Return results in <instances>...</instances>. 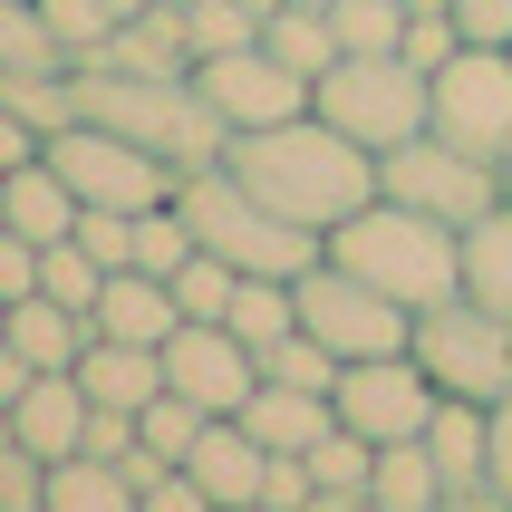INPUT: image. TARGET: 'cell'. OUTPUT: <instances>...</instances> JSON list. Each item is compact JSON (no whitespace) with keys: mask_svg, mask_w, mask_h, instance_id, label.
Returning a JSON list of instances; mask_svg holds the SVG:
<instances>
[{"mask_svg":"<svg viewBox=\"0 0 512 512\" xmlns=\"http://www.w3.org/2000/svg\"><path fill=\"white\" fill-rule=\"evenodd\" d=\"M87 68H126V78H194V29H184V0H155L136 20L107 29V49Z\"/></svg>","mask_w":512,"mask_h":512,"instance_id":"cell-15","label":"cell"},{"mask_svg":"<svg viewBox=\"0 0 512 512\" xmlns=\"http://www.w3.org/2000/svg\"><path fill=\"white\" fill-rule=\"evenodd\" d=\"M368 474H377V445H368V435L329 426V435L310 445V484H319V493H339V503H358V493H368Z\"/></svg>","mask_w":512,"mask_h":512,"instance_id":"cell-28","label":"cell"},{"mask_svg":"<svg viewBox=\"0 0 512 512\" xmlns=\"http://www.w3.org/2000/svg\"><path fill=\"white\" fill-rule=\"evenodd\" d=\"M435 512H512L503 484H455V493H435Z\"/></svg>","mask_w":512,"mask_h":512,"instance_id":"cell-42","label":"cell"},{"mask_svg":"<svg viewBox=\"0 0 512 512\" xmlns=\"http://www.w3.org/2000/svg\"><path fill=\"white\" fill-rule=\"evenodd\" d=\"M464 29V49H512V0H445Z\"/></svg>","mask_w":512,"mask_h":512,"instance_id":"cell-40","label":"cell"},{"mask_svg":"<svg viewBox=\"0 0 512 512\" xmlns=\"http://www.w3.org/2000/svg\"><path fill=\"white\" fill-rule=\"evenodd\" d=\"M194 87H203V107L223 116L232 136H242V126H281V116L310 107V78H300V68H281L261 39H252V49H213V58H194Z\"/></svg>","mask_w":512,"mask_h":512,"instance_id":"cell-13","label":"cell"},{"mask_svg":"<svg viewBox=\"0 0 512 512\" xmlns=\"http://www.w3.org/2000/svg\"><path fill=\"white\" fill-rule=\"evenodd\" d=\"M0 319H10V300H0Z\"/></svg>","mask_w":512,"mask_h":512,"instance_id":"cell-52","label":"cell"},{"mask_svg":"<svg viewBox=\"0 0 512 512\" xmlns=\"http://www.w3.org/2000/svg\"><path fill=\"white\" fill-rule=\"evenodd\" d=\"M232 290H242V271H232L223 252H203V242H194V261L174 271V310H184V319H223Z\"/></svg>","mask_w":512,"mask_h":512,"instance_id":"cell-31","label":"cell"},{"mask_svg":"<svg viewBox=\"0 0 512 512\" xmlns=\"http://www.w3.org/2000/svg\"><path fill=\"white\" fill-rule=\"evenodd\" d=\"M223 512H271V503H223Z\"/></svg>","mask_w":512,"mask_h":512,"instance_id":"cell-49","label":"cell"},{"mask_svg":"<svg viewBox=\"0 0 512 512\" xmlns=\"http://www.w3.org/2000/svg\"><path fill=\"white\" fill-rule=\"evenodd\" d=\"M107 10H116V20H136V10H155V0H107Z\"/></svg>","mask_w":512,"mask_h":512,"instance_id":"cell-46","label":"cell"},{"mask_svg":"<svg viewBox=\"0 0 512 512\" xmlns=\"http://www.w3.org/2000/svg\"><path fill=\"white\" fill-rule=\"evenodd\" d=\"M49 512H136V474L126 464H97V455H68L49 464V493H39Z\"/></svg>","mask_w":512,"mask_h":512,"instance_id":"cell-25","label":"cell"},{"mask_svg":"<svg viewBox=\"0 0 512 512\" xmlns=\"http://www.w3.org/2000/svg\"><path fill=\"white\" fill-rule=\"evenodd\" d=\"M29 155H39V126H20V116L0 107V174H10V165H29Z\"/></svg>","mask_w":512,"mask_h":512,"instance_id":"cell-43","label":"cell"},{"mask_svg":"<svg viewBox=\"0 0 512 512\" xmlns=\"http://www.w3.org/2000/svg\"><path fill=\"white\" fill-rule=\"evenodd\" d=\"M174 203H184L194 242H203V252H223L232 271L300 281V271L319 261V232H310V223H290V213H271V203H261L232 165H194L184 184H174Z\"/></svg>","mask_w":512,"mask_h":512,"instance_id":"cell-4","label":"cell"},{"mask_svg":"<svg viewBox=\"0 0 512 512\" xmlns=\"http://www.w3.org/2000/svg\"><path fill=\"white\" fill-rule=\"evenodd\" d=\"M10 445H29L39 464H68L87 445V387L68 368H39L20 397H10Z\"/></svg>","mask_w":512,"mask_h":512,"instance_id":"cell-14","label":"cell"},{"mask_svg":"<svg viewBox=\"0 0 512 512\" xmlns=\"http://www.w3.org/2000/svg\"><path fill=\"white\" fill-rule=\"evenodd\" d=\"M87 387V406H116V416H145L165 397V348H136V339H87V358L68 368Z\"/></svg>","mask_w":512,"mask_h":512,"instance_id":"cell-17","label":"cell"},{"mask_svg":"<svg viewBox=\"0 0 512 512\" xmlns=\"http://www.w3.org/2000/svg\"><path fill=\"white\" fill-rule=\"evenodd\" d=\"M435 377L416 368V348H387V358H348L339 387H329V416L348 435H368V445H406V435H426L435 416Z\"/></svg>","mask_w":512,"mask_h":512,"instance_id":"cell-10","label":"cell"},{"mask_svg":"<svg viewBox=\"0 0 512 512\" xmlns=\"http://www.w3.org/2000/svg\"><path fill=\"white\" fill-rule=\"evenodd\" d=\"M39 20H49V39H58V58H68V68H87V58L107 49V29H116V10H107V0H39Z\"/></svg>","mask_w":512,"mask_h":512,"instance_id":"cell-30","label":"cell"},{"mask_svg":"<svg viewBox=\"0 0 512 512\" xmlns=\"http://www.w3.org/2000/svg\"><path fill=\"white\" fill-rule=\"evenodd\" d=\"M0 445H10V406H0Z\"/></svg>","mask_w":512,"mask_h":512,"instance_id":"cell-51","label":"cell"},{"mask_svg":"<svg viewBox=\"0 0 512 512\" xmlns=\"http://www.w3.org/2000/svg\"><path fill=\"white\" fill-rule=\"evenodd\" d=\"M252 387H261V358L232 339L223 319H174V339H165V397L203 406V416H242Z\"/></svg>","mask_w":512,"mask_h":512,"instance_id":"cell-12","label":"cell"},{"mask_svg":"<svg viewBox=\"0 0 512 512\" xmlns=\"http://www.w3.org/2000/svg\"><path fill=\"white\" fill-rule=\"evenodd\" d=\"M97 339H136V348H165L174 339V281H155V271H107V290H97Z\"/></svg>","mask_w":512,"mask_h":512,"instance_id":"cell-19","label":"cell"},{"mask_svg":"<svg viewBox=\"0 0 512 512\" xmlns=\"http://www.w3.org/2000/svg\"><path fill=\"white\" fill-rule=\"evenodd\" d=\"M49 165L68 174V194H78V203H116V213L174 203V184H184L165 155H145L136 136H116V126H97V116L58 126V136H49Z\"/></svg>","mask_w":512,"mask_h":512,"instance_id":"cell-9","label":"cell"},{"mask_svg":"<svg viewBox=\"0 0 512 512\" xmlns=\"http://www.w3.org/2000/svg\"><path fill=\"white\" fill-rule=\"evenodd\" d=\"M39 290H49V300H68V310H97V290H107V261H97L78 232H68V242H49V252H39Z\"/></svg>","mask_w":512,"mask_h":512,"instance_id":"cell-29","label":"cell"},{"mask_svg":"<svg viewBox=\"0 0 512 512\" xmlns=\"http://www.w3.org/2000/svg\"><path fill=\"white\" fill-rule=\"evenodd\" d=\"M435 136H455L464 155L512 165V49H455L435 68Z\"/></svg>","mask_w":512,"mask_h":512,"instance_id":"cell-11","label":"cell"},{"mask_svg":"<svg viewBox=\"0 0 512 512\" xmlns=\"http://www.w3.org/2000/svg\"><path fill=\"white\" fill-rule=\"evenodd\" d=\"M464 300L512 319V194L493 203L484 223H464Z\"/></svg>","mask_w":512,"mask_h":512,"instance_id":"cell-24","label":"cell"},{"mask_svg":"<svg viewBox=\"0 0 512 512\" xmlns=\"http://www.w3.org/2000/svg\"><path fill=\"white\" fill-rule=\"evenodd\" d=\"M0 68H68L39 20V0H0Z\"/></svg>","mask_w":512,"mask_h":512,"instance_id":"cell-34","label":"cell"},{"mask_svg":"<svg viewBox=\"0 0 512 512\" xmlns=\"http://www.w3.org/2000/svg\"><path fill=\"white\" fill-rule=\"evenodd\" d=\"M49 493V464L29 455V445H0V512H29Z\"/></svg>","mask_w":512,"mask_h":512,"instance_id":"cell-39","label":"cell"},{"mask_svg":"<svg viewBox=\"0 0 512 512\" xmlns=\"http://www.w3.org/2000/svg\"><path fill=\"white\" fill-rule=\"evenodd\" d=\"M29 290H39V242L0 232V300H29Z\"/></svg>","mask_w":512,"mask_h":512,"instance_id":"cell-41","label":"cell"},{"mask_svg":"<svg viewBox=\"0 0 512 512\" xmlns=\"http://www.w3.org/2000/svg\"><path fill=\"white\" fill-rule=\"evenodd\" d=\"M184 474H194L213 503H261V474H271V445H261L242 416H213V426L194 435V455H184Z\"/></svg>","mask_w":512,"mask_h":512,"instance_id":"cell-18","label":"cell"},{"mask_svg":"<svg viewBox=\"0 0 512 512\" xmlns=\"http://www.w3.org/2000/svg\"><path fill=\"white\" fill-rule=\"evenodd\" d=\"M29 377H39V368H29V358H20V348H10V339H0V406H10V397H20V387H29Z\"/></svg>","mask_w":512,"mask_h":512,"instance_id":"cell-45","label":"cell"},{"mask_svg":"<svg viewBox=\"0 0 512 512\" xmlns=\"http://www.w3.org/2000/svg\"><path fill=\"white\" fill-rule=\"evenodd\" d=\"M136 512H223V503H213L184 464H165V474H145V484H136Z\"/></svg>","mask_w":512,"mask_h":512,"instance_id":"cell-38","label":"cell"},{"mask_svg":"<svg viewBox=\"0 0 512 512\" xmlns=\"http://www.w3.org/2000/svg\"><path fill=\"white\" fill-rule=\"evenodd\" d=\"M329 29H339V58L348 49H397L406 39V0H329Z\"/></svg>","mask_w":512,"mask_h":512,"instance_id":"cell-32","label":"cell"},{"mask_svg":"<svg viewBox=\"0 0 512 512\" xmlns=\"http://www.w3.org/2000/svg\"><path fill=\"white\" fill-rule=\"evenodd\" d=\"M184 29H194V58L252 49V39H261V10H242V0H184Z\"/></svg>","mask_w":512,"mask_h":512,"instance_id":"cell-36","label":"cell"},{"mask_svg":"<svg viewBox=\"0 0 512 512\" xmlns=\"http://www.w3.org/2000/svg\"><path fill=\"white\" fill-rule=\"evenodd\" d=\"M223 165L252 184L271 213H290V223H310L319 242L358 213V203L377 194V155L358 136H339L319 107L281 116V126H242V136L223 145Z\"/></svg>","mask_w":512,"mask_h":512,"instance_id":"cell-1","label":"cell"},{"mask_svg":"<svg viewBox=\"0 0 512 512\" xmlns=\"http://www.w3.org/2000/svg\"><path fill=\"white\" fill-rule=\"evenodd\" d=\"M223 329L252 348V358H261V348H281L290 329H300V300H290V281H261V271H242V290H232Z\"/></svg>","mask_w":512,"mask_h":512,"instance_id":"cell-26","label":"cell"},{"mask_svg":"<svg viewBox=\"0 0 512 512\" xmlns=\"http://www.w3.org/2000/svg\"><path fill=\"white\" fill-rule=\"evenodd\" d=\"M445 474H435L426 435H406V445H377V474H368V503H397V512H435Z\"/></svg>","mask_w":512,"mask_h":512,"instance_id":"cell-27","label":"cell"},{"mask_svg":"<svg viewBox=\"0 0 512 512\" xmlns=\"http://www.w3.org/2000/svg\"><path fill=\"white\" fill-rule=\"evenodd\" d=\"M261 49L281 58V68H300V78H329L339 68V29H329V0H281L271 20H261Z\"/></svg>","mask_w":512,"mask_h":512,"instance_id":"cell-23","label":"cell"},{"mask_svg":"<svg viewBox=\"0 0 512 512\" xmlns=\"http://www.w3.org/2000/svg\"><path fill=\"white\" fill-rule=\"evenodd\" d=\"M319 252L339 271H358V281H377L387 300H406V310H435V300L464 290V232L416 213V203H397V194H368Z\"/></svg>","mask_w":512,"mask_h":512,"instance_id":"cell-2","label":"cell"},{"mask_svg":"<svg viewBox=\"0 0 512 512\" xmlns=\"http://www.w3.org/2000/svg\"><path fill=\"white\" fill-rule=\"evenodd\" d=\"M78 213H87V203L68 194V174L49 165V145H39L29 165L0 174V232H20V242H39V252H49V242H68V232H78Z\"/></svg>","mask_w":512,"mask_h":512,"instance_id":"cell-16","label":"cell"},{"mask_svg":"<svg viewBox=\"0 0 512 512\" xmlns=\"http://www.w3.org/2000/svg\"><path fill=\"white\" fill-rule=\"evenodd\" d=\"M78 116L116 126V136H136L145 155H165L174 174L194 165H223L232 126L203 107L194 78H126V68H78Z\"/></svg>","mask_w":512,"mask_h":512,"instance_id":"cell-3","label":"cell"},{"mask_svg":"<svg viewBox=\"0 0 512 512\" xmlns=\"http://www.w3.org/2000/svg\"><path fill=\"white\" fill-rule=\"evenodd\" d=\"M203 426H213L203 406H184V397H155V406L136 416V445H145L155 464H184V455H194V435H203Z\"/></svg>","mask_w":512,"mask_h":512,"instance_id":"cell-33","label":"cell"},{"mask_svg":"<svg viewBox=\"0 0 512 512\" xmlns=\"http://www.w3.org/2000/svg\"><path fill=\"white\" fill-rule=\"evenodd\" d=\"M406 10H445V0H406Z\"/></svg>","mask_w":512,"mask_h":512,"instance_id":"cell-50","label":"cell"},{"mask_svg":"<svg viewBox=\"0 0 512 512\" xmlns=\"http://www.w3.org/2000/svg\"><path fill=\"white\" fill-rule=\"evenodd\" d=\"M426 455H435V474H445V493L455 484H493V406L445 397L426 416Z\"/></svg>","mask_w":512,"mask_h":512,"instance_id":"cell-21","label":"cell"},{"mask_svg":"<svg viewBox=\"0 0 512 512\" xmlns=\"http://www.w3.org/2000/svg\"><path fill=\"white\" fill-rule=\"evenodd\" d=\"M290 300H300V329H310L339 368H348V358H387V348H406V329H416V310H406V300H387L377 281L339 271L329 252L290 281Z\"/></svg>","mask_w":512,"mask_h":512,"instance_id":"cell-8","label":"cell"},{"mask_svg":"<svg viewBox=\"0 0 512 512\" xmlns=\"http://www.w3.org/2000/svg\"><path fill=\"white\" fill-rule=\"evenodd\" d=\"M242 426H252L271 455H310V445L339 426V416H329V397H310V387H281V377H261L252 397H242Z\"/></svg>","mask_w":512,"mask_h":512,"instance_id":"cell-22","label":"cell"},{"mask_svg":"<svg viewBox=\"0 0 512 512\" xmlns=\"http://www.w3.org/2000/svg\"><path fill=\"white\" fill-rule=\"evenodd\" d=\"M406 348H416V368L435 377V397H512V319L484 310V300H435V310H416V329H406Z\"/></svg>","mask_w":512,"mask_h":512,"instance_id":"cell-6","label":"cell"},{"mask_svg":"<svg viewBox=\"0 0 512 512\" xmlns=\"http://www.w3.org/2000/svg\"><path fill=\"white\" fill-rule=\"evenodd\" d=\"M348 512H397V503H368V493H358V503H348Z\"/></svg>","mask_w":512,"mask_h":512,"instance_id":"cell-47","label":"cell"},{"mask_svg":"<svg viewBox=\"0 0 512 512\" xmlns=\"http://www.w3.org/2000/svg\"><path fill=\"white\" fill-rule=\"evenodd\" d=\"M377 194H397V203H416V213H435V223H484L493 203L512 194L503 184V165H484V155H464L455 136H406V145H387L377 155Z\"/></svg>","mask_w":512,"mask_h":512,"instance_id":"cell-7","label":"cell"},{"mask_svg":"<svg viewBox=\"0 0 512 512\" xmlns=\"http://www.w3.org/2000/svg\"><path fill=\"white\" fill-rule=\"evenodd\" d=\"M464 49V29H455V10H406V39H397V58H416V68H445V58Z\"/></svg>","mask_w":512,"mask_h":512,"instance_id":"cell-37","label":"cell"},{"mask_svg":"<svg viewBox=\"0 0 512 512\" xmlns=\"http://www.w3.org/2000/svg\"><path fill=\"white\" fill-rule=\"evenodd\" d=\"M503 184H512V165H503Z\"/></svg>","mask_w":512,"mask_h":512,"instance_id":"cell-53","label":"cell"},{"mask_svg":"<svg viewBox=\"0 0 512 512\" xmlns=\"http://www.w3.org/2000/svg\"><path fill=\"white\" fill-rule=\"evenodd\" d=\"M242 10H261V20H271V10H281V0H242Z\"/></svg>","mask_w":512,"mask_h":512,"instance_id":"cell-48","label":"cell"},{"mask_svg":"<svg viewBox=\"0 0 512 512\" xmlns=\"http://www.w3.org/2000/svg\"><path fill=\"white\" fill-rule=\"evenodd\" d=\"M261 377H281V387H310V397H329V387H339V358H329L310 329H290L281 348H261Z\"/></svg>","mask_w":512,"mask_h":512,"instance_id":"cell-35","label":"cell"},{"mask_svg":"<svg viewBox=\"0 0 512 512\" xmlns=\"http://www.w3.org/2000/svg\"><path fill=\"white\" fill-rule=\"evenodd\" d=\"M310 107L329 116L339 136H358L368 155H387V145L426 136V116H435V78L416 68V58H397V49H348L339 68L310 87Z\"/></svg>","mask_w":512,"mask_h":512,"instance_id":"cell-5","label":"cell"},{"mask_svg":"<svg viewBox=\"0 0 512 512\" xmlns=\"http://www.w3.org/2000/svg\"><path fill=\"white\" fill-rule=\"evenodd\" d=\"M0 339L20 348L29 368H78V358H87V339H97V319H87V310H68V300H49V290H29V300H10Z\"/></svg>","mask_w":512,"mask_h":512,"instance_id":"cell-20","label":"cell"},{"mask_svg":"<svg viewBox=\"0 0 512 512\" xmlns=\"http://www.w3.org/2000/svg\"><path fill=\"white\" fill-rule=\"evenodd\" d=\"M493 484L512 493V397H493Z\"/></svg>","mask_w":512,"mask_h":512,"instance_id":"cell-44","label":"cell"}]
</instances>
